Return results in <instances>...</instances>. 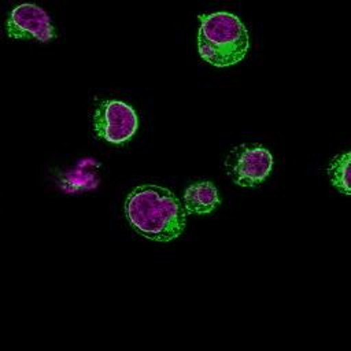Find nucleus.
I'll list each match as a JSON object with an SVG mask.
<instances>
[{
	"instance_id": "obj_1",
	"label": "nucleus",
	"mask_w": 351,
	"mask_h": 351,
	"mask_svg": "<svg viewBox=\"0 0 351 351\" xmlns=\"http://www.w3.org/2000/svg\"><path fill=\"white\" fill-rule=\"evenodd\" d=\"M125 214L134 230L156 241H170L185 228V210L180 200L158 185L134 188L126 197Z\"/></svg>"
},
{
	"instance_id": "obj_2",
	"label": "nucleus",
	"mask_w": 351,
	"mask_h": 351,
	"mask_svg": "<svg viewBox=\"0 0 351 351\" xmlns=\"http://www.w3.org/2000/svg\"><path fill=\"white\" fill-rule=\"evenodd\" d=\"M250 45L248 32L241 21L226 11L200 16L197 51L202 59L215 67L239 63Z\"/></svg>"
},
{
	"instance_id": "obj_3",
	"label": "nucleus",
	"mask_w": 351,
	"mask_h": 351,
	"mask_svg": "<svg viewBox=\"0 0 351 351\" xmlns=\"http://www.w3.org/2000/svg\"><path fill=\"white\" fill-rule=\"evenodd\" d=\"M96 133L108 143L122 144L137 130V115L134 110L119 100L103 101L93 117Z\"/></svg>"
},
{
	"instance_id": "obj_4",
	"label": "nucleus",
	"mask_w": 351,
	"mask_h": 351,
	"mask_svg": "<svg viewBox=\"0 0 351 351\" xmlns=\"http://www.w3.org/2000/svg\"><path fill=\"white\" fill-rule=\"evenodd\" d=\"M228 173L236 184L243 186H254L261 184L273 167L271 154L261 147H239L226 160Z\"/></svg>"
},
{
	"instance_id": "obj_5",
	"label": "nucleus",
	"mask_w": 351,
	"mask_h": 351,
	"mask_svg": "<svg viewBox=\"0 0 351 351\" xmlns=\"http://www.w3.org/2000/svg\"><path fill=\"white\" fill-rule=\"evenodd\" d=\"M7 34L11 38L47 43L55 37V29L44 8L32 3H23L10 12Z\"/></svg>"
},
{
	"instance_id": "obj_6",
	"label": "nucleus",
	"mask_w": 351,
	"mask_h": 351,
	"mask_svg": "<svg viewBox=\"0 0 351 351\" xmlns=\"http://www.w3.org/2000/svg\"><path fill=\"white\" fill-rule=\"evenodd\" d=\"M219 204L218 191L210 181L192 184L185 189L184 206L192 214H208Z\"/></svg>"
},
{
	"instance_id": "obj_7",
	"label": "nucleus",
	"mask_w": 351,
	"mask_h": 351,
	"mask_svg": "<svg viewBox=\"0 0 351 351\" xmlns=\"http://www.w3.org/2000/svg\"><path fill=\"white\" fill-rule=\"evenodd\" d=\"M350 152H344L333 160L329 169L332 184L346 195L350 193Z\"/></svg>"
}]
</instances>
